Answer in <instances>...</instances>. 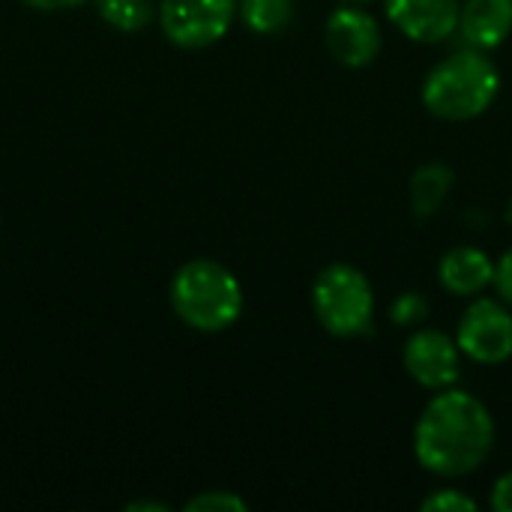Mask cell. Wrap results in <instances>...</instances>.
Wrapping results in <instances>:
<instances>
[{
    "mask_svg": "<svg viewBox=\"0 0 512 512\" xmlns=\"http://www.w3.org/2000/svg\"><path fill=\"white\" fill-rule=\"evenodd\" d=\"M495 450V417L483 399L468 390L447 387L438 390L417 426H414V456L417 462L444 480H459L483 468Z\"/></svg>",
    "mask_w": 512,
    "mask_h": 512,
    "instance_id": "obj_1",
    "label": "cell"
},
{
    "mask_svg": "<svg viewBox=\"0 0 512 512\" xmlns=\"http://www.w3.org/2000/svg\"><path fill=\"white\" fill-rule=\"evenodd\" d=\"M501 93V72L486 51L462 48L435 63L423 81L426 111L447 123H465L486 114Z\"/></svg>",
    "mask_w": 512,
    "mask_h": 512,
    "instance_id": "obj_2",
    "label": "cell"
},
{
    "mask_svg": "<svg viewBox=\"0 0 512 512\" xmlns=\"http://www.w3.org/2000/svg\"><path fill=\"white\" fill-rule=\"evenodd\" d=\"M171 309L198 333H222L243 315V288L225 264L195 258L171 279Z\"/></svg>",
    "mask_w": 512,
    "mask_h": 512,
    "instance_id": "obj_3",
    "label": "cell"
},
{
    "mask_svg": "<svg viewBox=\"0 0 512 512\" xmlns=\"http://www.w3.org/2000/svg\"><path fill=\"white\" fill-rule=\"evenodd\" d=\"M312 312L336 339L369 333L375 318V291L354 264H330L312 282Z\"/></svg>",
    "mask_w": 512,
    "mask_h": 512,
    "instance_id": "obj_4",
    "label": "cell"
},
{
    "mask_svg": "<svg viewBox=\"0 0 512 512\" xmlns=\"http://www.w3.org/2000/svg\"><path fill=\"white\" fill-rule=\"evenodd\" d=\"M237 0H159V24L168 42L186 51L216 45L237 18Z\"/></svg>",
    "mask_w": 512,
    "mask_h": 512,
    "instance_id": "obj_5",
    "label": "cell"
},
{
    "mask_svg": "<svg viewBox=\"0 0 512 512\" xmlns=\"http://www.w3.org/2000/svg\"><path fill=\"white\" fill-rule=\"evenodd\" d=\"M459 351L480 366H501L512 357V309L504 300L474 297L456 327Z\"/></svg>",
    "mask_w": 512,
    "mask_h": 512,
    "instance_id": "obj_6",
    "label": "cell"
},
{
    "mask_svg": "<svg viewBox=\"0 0 512 512\" xmlns=\"http://www.w3.org/2000/svg\"><path fill=\"white\" fill-rule=\"evenodd\" d=\"M402 366L411 381H417L423 390H447L459 381L462 375V351L453 336L432 330V327H417L402 351Z\"/></svg>",
    "mask_w": 512,
    "mask_h": 512,
    "instance_id": "obj_7",
    "label": "cell"
},
{
    "mask_svg": "<svg viewBox=\"0 0 512 512\" xmlns=\"http://www.w3.org/2000/svg\"><path fill=\"white\" fill-rule=\"evenodd\" d=\"M324 45L339 66L363 69L381 54L384 36L375 15H369L363 6L339 3L324 24Z\"/></svg>",
    "mask_w": 512,
    "mask_h": 512,
    "instance_id": "obj_8",
    "label": "cell"
},
{
    "mask_svg": "<svg viewBox=\"0 0 512 512\" xmlns=\"http://www.w3.org/2000/svg\"><path fill=\"white\" fill-rule=\"evenodd\" d=\"M462 0H387V18L393 27L420 45L447 42L459 30Z\"/></svg>",
    "mask_w": 512,
    "mask_h": 512,
    "instance_id": "obj_9",
    "label": "cell"
},
{
    "mask_svg": "<svg viewBox=\"0 0 512 512\" xmlns=\"http://www.w3.org/2000/svg\"><path fill=\"white\" fill-rule=\"evenodd\" d=\"M456 33L477 51L504 45L512 33V0H462Z\"/></svg>",
    "mask_w": 512,
    "mask_h": 512,
    "instance_id": "obj_10",
    "label": "cell"
},
{
    "mask_svg": "<svg viewBox=\"0 0 512 512\" xmlns=\"http://www.w3.org/2000/svg\"><path fill=\"white\" fill-rule=\"evenodd\" d=\"M438 282L453 297H480L495 282V261L477 246H453L438 261Z\"/></svg>",
    "mask_w": 512,
    "mask_h": 512,
    "instance_id": "obj_11",
    "label": "cell"
},
{
    "mask_svg": "<svg viewBox=\"0 0 512 512\" xmlns=\"http://www.w3.org/2000/svg\"><path fill=\"white\" fill-rule=\"evenodd\" d=\"M456 183V174L444 162H426L420 165L411 180H408V198H411V213L417 219H432L444 201L450 198V189Z\"/></svg>",
    "mask_w": 512,
    "mask_h": 512,
    "instance_id": "obj_12",
    "label": "cell"
},
{
    "mask_svg": "<svg viewBox=\"0 0 512 512\" xmlns=\"http://www.w3.org/2000/svg\"><path fill=\"white\" fill-rule=\"evenodd\" d=\"M294 12H297L294 0H240L237 6V15L243 18V24L261 36H273L291 27Z\"/></svg>",
    "mask_w": 512,
    "mask_h": 512,
    "instance_id": "obj_13",
    "label": "cell"
},
{
    "mask_svg": "<svg viewBox=\"0 0 512 512\" xmlns=\"http://www.w3.org/2000/svg\"><path fill=\"white\" fill-rule=\"evenodd\" d=\"M93 3L102 21L123 33H135L159 15V6L153 0H93Z\"/></svg>",
    "mask_w": 512,
    "mask_h": 512,
    "instance_id": "obj_14",
    "label": "cell"
},
{
    "mask_svg": "<svg viewBox=\"0 0 512 512\" xmlns=\"http://www.w3.org/2000/svg\"><path fill=\"white\" fill-rule=\"evenodd\" d=\"M429 312H432V306H429V297H426V294H420V291H405V294H399V297L393 300V306H390V321H393L396 327L417 330V327H423V321H429Z\"/></svg>",
    "mask_w": 512,
    "mask_h": 512,
    "instance_id": "obj_15",
    "label": "cell"
},
{
    "mask_svg": "<svg viewBox=\"0 0 512 512\" xmlns=\"http://www.w3.org/2000/svg\"><path fill=\"white\" fill-rule=\"evenodd\" d=\"M249 504L225 489H213V492H201L195 498L186 501V512H246Z\"/></svg>",
    "mask_w": 512,
    "mask_h": 512,
    "instance_id": "obj_16",
    "label": "cell"
},
{
    "mask_svg": "<svg viewBox=\"0 0 512 512\" xmlns=\"http://www.w3.org/2000/svg\"><path fill=\"white\" fill-rule=\"evenodd\" d=\"M420 510L423 512H477V501L459 489H438L432 495H426L420 501Z\"/></svg>",
    "mask_w": 512,
    "mask_h": 512,
    "instance_id": "obj_17",
    "label": "cell"
},
{
    "mask_svg": "<svg viewBox=\"0 0 512 512\" xmlns=\"http://www.w3.org/2000/svg\"><path fill=\"white\" fill-rule=\"evenodd\" d=\"M492 285H495L498 297L512 309V246L495 261V282Z\"/></svg>",
    "mask_w": 512,
    "mask_h": 512,
    "instance_id": "obj_18",
    "label": "cell"
},
{
    "mask_svg": "<svg viewBox=\"0 0 512 512\" xmlns=\"http://www.w3.org/2000/svg\"><path fill=\"white\" fill-rule=\"evenodd\" d=\"M492 507L498 512H512V471H507L492 489Z\"/></svg>",
    "mask_w": 512,
    "mask_h": 512,
    "instance_id": "obj_19",
    "label": "cell"
},
{
    "mask_svg": "<svg viewBox=\"0 0 512 512\" xmlns=\"http://www.w3.org/2000/svg\"><path fill=\"white\" fill-rule=\"evenodd\" d=\"M21 3L30 9H39V12H60V9H72L84 0H21Z\"/></svg>",
    "mask_w": 512,
    "mask_h": 512,
    "instance_id": "obj_20",
    "label": "cell"
},
{
    "mask_svg": "<svg viewBox=\"0 0 512 512\" xmlns=\"http://www.w3.org/2000/svg\"><path fill=\"white\" fill-rule=\"evenodd\" d=\"M129 512H138V510H153V512H168L165 504H150V501H135V504H129L126 507Z\"/></svg>",
    "mask_w": 512,
    "mask_h": 512,
    "instance_id": "obj_21",
    "label": "cell"
},
{
    "mask_svg": "<svg viewBox=\"0 0 512 512\" xmlns=\"http://www.w3.org/2000/svg\"><path fill=\"white\" fill-rule=\"evenodd\" d=\"M339 3H348V6H369L372 0H339Z\"/></svg>",
    "mask_w": 512,
    "mask_h": 512,
    "instance_id": "obj_22",
    "label": "cell"
},
{
    "mask_svg": "<svg viewBox=\"0 0 512 512\" xmlns=\"http://www.w3.org/2000/svg\"><path fill=\"white\" fill-rule=\"evenodd\" d=\"M507 216H510V222H512V201H510V213H507Z\"/></svg>",
    "mask_w": 512,
    "mask_h": 512,
    "instance_id": "obj_23",
    "label": "cell"
}]
</instances>
